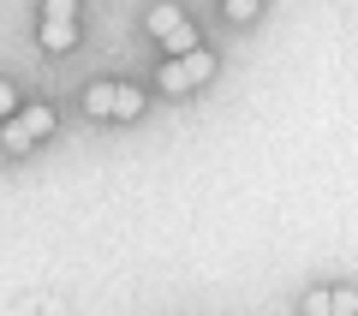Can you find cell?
<instances>
[{
    "instance_id": "6da1fadb",
    "label": "cell",
    "mask_w": 358,
    "mask_h": 316,
    "mask_svg": "<svg viewBox=\"0 0 358 316\" xmlns=\"http://www.w3.org/2000/svg\"><path fill=\"white\" fill-rule=\"evenodd\" d=\"M84 108L96 120H138L143 108H150V96H143L138 84H90L84 89Z\"/></svg>"
},
{
    "instance_id": "7a4b0ae2",
    "label": "cell",
    "mask_w": 358,
    "mask_h": 316,
    "mask_svg": "<svg viewBox=\"0 0 358 316\" xmlns=\"http://www.w3.org/2000/svg\"><path fill=\"white\" fill-rule=\"evenodd\" d=\"M54 120H60V114H54V108H42V101H36V108H18V114L0 126V150H6V155L36 150V143L54 131Z\"/></svg>"
},
{
    "instance_id": "3957f363",
    "label": "cell",
    "mask_w": 358,
    "mask_h": 316,
    "mask_svg": "<svg viewBox=\"0 0 358 316\" xmlns=\"http://www.w3.org/2000/svg\"><path fill=\"white\" fill-rule=\"evenodd\" d=\"M150 36L162 42L173 60H179V54H197V48H203V42H197V30H192V18L179 13V6H150Z\"/></svg>"
},
{
    "instance_id": "277c9868",
    "label": "cell",
    "mask_w": 358,
    "mask_h": 316,
    "mask_svg": "<svg viewBox=\"0 0 358 316\" xmlns=\"http://www.w3.org/2000/svg\"><path fill=\"white\" fill-rule=\"evenodd\" d=\"M209 72H215V54H209V48H197V54H179V60H167L162 72H155V84H162L167 96H185V89L209 84Z\"/></svg>"
},
{
    "instance_id": "5b68a950",
    "label": "cell",
    "mask_w": 358,
    "mask_h": 316,
    "mask_svg": "<svg viewBox=\"0 0 358 316\" xmlns=\"http://www.w3.org/2000/svg\"><path fill=\"white\" fill-rule=\"evenodd\" d=\"M36 36H42V48H48V54H66L78 42V0H42Z\"/></svg>"
},
{
    "instance_id": "8992f818",
    "label": "cell",
    "mask_w": 358,
    "mask_h": 316,
    "mask_svg": "<svg viewBox=\"0 0 358 316\" xmlns=\"http://www.w3.org/2000/svg\"><path fill=\"white\" fill-rule=\"evenodd\" d=\"M329 316H358V287H329Z\"/></svg>"
},
{
    "instance_id": "52a82bcc",
    "label": "cell",
    "mask_w": 358,
    "mask_h": 316,
    "mask_svg": "<svg viewBox=\"0 0 358 316\" xmlns=\"http://www.w3.org/2000/svg\"><path fill=\"white\" fill-rule=\"evenodd\" d=\"M299 316H329V287H310L299 299Z\"/></svg>"
},
{
    "instance_id": "ba28073f",
    "label": "cell",
    "mask_w": 358,
    "mask_h": 316,
    "mask_svg": "<svg viewBox=\"0 0 358 316\" xmlns=\"http://www.w3.org/2000/svg\"><path fill=\"white\" fill-rule=\"evenodd\" d=\"M227 18H233V24H251V18H257V0H227Z\"/></svg>"
},
{
    "instance_id": "9c48e42d",
    "label": "cell",
    "mask_w": 358,
    "mask_h": 316,
    "mask_svg": "<svg viewBox=\"0 0 358 316\" xmlns=\"http://www.w3.org/2000/svg\"><path fill=\"white\" fill-rule=\"evenodd\" d=\"M6 114H18V89L13 84H0V120H6Z\"/></svg>"
}]
</instances>
